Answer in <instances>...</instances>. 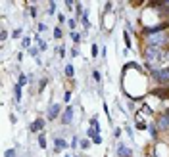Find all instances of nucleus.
I'll return each mask as SVG.
<instances>
[{"mask_svg": "<svg viewBox=\"0 0 169 157\" xmlns=\"http://www.w3.org/2000/svg\"><path fill=\"white\" fill-rule=\"evenodd\" d=\"M148 77L156 86H169V65L167 67H154L148 73Z\"/></svg>", "mask_w": 169, "mask_h": 157, "instance_id": "obj_1", "label": "nucleus"}, {"mask_svg": "<svg viewBox=\"0 0 169 157\" xmlns=\"http://www.w3.org/2000/svg\"><path fill=\"white\" fill-rule=\"evenodd\" d=\"M152 148H154V157H169V142L165 138L152 142Z\"/></svg>", "mask_w": 169, "mask_h": 157, "instance_id": "obj_2", "label": "nucleus"}, {"mask_svg": "<svg viewBox=\"0 0 169 157\" xmlns=\"http://www.w3.org/2000/svg\"><path fill=\"white\" fill-rule=\"evenodd\" d=\"M154 123H156L157 130L162 132V136H167V134H169V117H167V115L163 113V111H160V113L156 115Z\"/></svg>", "mask_w": 169, "mask_h": 157, "instance_id": "obj_3", "label": "nucleus"}, {"mask_svg": "<svg viewBox=\"0 0 169 157\" xmlns=\"http://www.w3.org/2000/svg\"><path fill=\"white\" fill-rule=\"evenodd\" d=\"M63 113V109L58 102H52L48 107H46V121H56V119H60Z\"/></svg>", "mask_w": 169, "mask_h": 157, "instance_id": "obj_4", "label": "nucleus"}, {"mask_svg": "<svg viewBox=\"0 0 169 157\" xmlns=\"http://www.w3.org/2000/svg\"><path fill=\"white\" fill-rule=\"evenodd\" d=\"M73 119H75V105H65L63 113H62V117H60V125L69 127L71 123H73Z\"/></svg>", "mask_w": 169, "mask_h": 157, "instance_id": "obj_5", "label": "nucleus"}, {"mask_svg": "<svg viewBox=\"0 0 169 157\" xmlns=\"http://www.w3.org/2000/svg\"><path fill=\"white\" fill-rule=\"evenodd\" d=\"M150 94L157 100H162V102H169V86H152Z\"/></svg>", "mask_w": 169, "mask_h": 157, "instance_id": "obj_6", "label": "nucleus"}, {"mask_svg": "<svg viewBox=\"0 0 169 157\" xmlns=\"http://www.w3.org/2000/svg\"><path fill=\"white\" fill-rule=\"evenodd\" d=\"M114 23H115V14H102V29L106 33H111V29H114Z\"/></svg>", "mask_w": 169, "mask_h": 157, "instance_id": "obj_7", "label": "nucleus"}, {"mask_svg": "<svg viewBox=\"0 0 169 157\" xmlns=\"http://www.w3.org/2000/svg\"><path fill=\"white\" fill-rule=\"evenodd\" d=\"M44 127H46V121H44L42 117H37L29 125V132L31 134H40V132H44Z\"/></svg>", "mask_w": 169, "mask_h": 157, "instance_id": "obj_8", "label": "nucleus"}, {"mask_svg": "<svg viewBox=\"0 0 169 157\" xmlns=\"http://www.w3.org/2000/svg\"><path fill=\"white\" fill-rule=\"evenodd\" d=\"M87 138H88V140H91L92 144H96V146H100V144H102V142H104V138H102V134H100L98 130H94L92 127H88V130H87Z\"/></svg>", "mask_w": 169, "mask_h": 157, "instance_id": "obj_9", "label": "nucleus"}, {"mask_svg": "<svg viewBox=\"0 0 169 157\" xmlns=\"http://www.w3.org/2000/svg\"><path fill=\"white\" fill-rule=\"evenodd\" d=\"M67 148H71V144H67L62 136H56L54 138V153H60V151H63Z\"/></svg>", "mask_w": 169, "mask_h": 157, "instance_id": "obj_10", "label": "nucleus"}, {"mask_svg": "<svg viewBox=\"0 0 169 157\" xmlns=\"http://www.w3.org/2000/svg\"><path fill=\"white\" fill-rule=\"evenodd\" d=\"M115 153H117V157H133V150H131V148H127L125 144H117Z\"/></svg>", "mask_w": 169, "mask_h": 157, "instance_id": "obj_11", "label": "nucleus"}, {"mask_svg": "<svg viewBox=\"0 0 169 157\" xmlns=\"http://www.w3.org/2000/svg\"><path fill=\"white\" fill-rule=\"evenodd\" d=\"M31 83V75H25V73H19L17 75V84L19 86H27Z\"/></svg>", "mask_w": 169, "mask_h": 157, "instance_id": "obj_12", "label": "nucleus"}, {"mask_svg": "<svg viewBox=\"0 0 169 157\" xmlns=\"http://www.w3.org/2000/svg\"><path fill=\"white\" fill-rule=\"evenodd\" d=\"M63 73H65V78L73 81V78H75V67H73L71 63H67V65H65V69H63Z\"/></svg>", "mask_w": 169, "mask_h": 157, "instance_id": "obj_13", "label": "nucleus"}, {"mask_svg": "<svg viewBox=\"0 0 169 157\" xmlns=\"http://www.w3.org/2000/svg\"><path fill=\"white\" fill-rule=\"evenodd\" d=\"M35 40H37V44H39V50H40V52H44V50H48V44H46V40H42V38H40V35H39V33H37V35H35Z\"/></svg>", "mask_w": 169, "mask_h": 157, "instance_id": "obj_14", "label": "nucleus"}, {"mask_svg": "<svg viewBox=\"0 0 169 157\" xmlns=\"http://www.w3.org/2000/svg\"><path fill=\"white\" fill-rule=\"evenodd\" d=\"M37 142H39V148L40 150H46V134L40 132L39 136H37Z\"/></svg>", "mask_w": 169, "mask_h": 157, "instance_id": "obj_15", "label": "nucleus"}, {"mask_svg": "<svg viewBox=\"0 0 169 157\" xmlns=\"http://www.w3.org/2000/svg\"><path fill=\"white\" fill-rule=\"evenodd\" d=\"M21 90H23V86H19V84L16 83V84H14V98H16L17 104L21 102Z\"/></svg>", "mask_w": 169, "mask_h": 157, "instance_id": "obj_16", "label": "nucleus"}, {"mask_svg": "<svg viewBox=\"0 0 169 157\" xmlns=\"http://www.w3.org/2000/svg\"><path fill=\"white\" fill-rule=\"evenodd\" d=\"M33 46V38L31 37H23V38H21V48H23V50H29Z\"/></svg>", "mask_w": 169, "mask_h": 157, "instance_id": "obj_17", "label": "nucleus"}, {"mask_svg": "<svg viewBox=\"0 0 169 157\" xmlns=\"http://www.w3.org/2000/svg\"><path fill=\"white\" fill-rule=\"evenodd\" d=\"M27 14H29V17H33V19H35V17L39 16V10H37V6H35V4L27 6Z\"/></svg>", "mask_w": 169, "mask_h": 157, "instance_id": "obj_18", "label": "nucleus"}, {"mask_svg": "<svg viewBox=\"0 0 169 157\" xmlns=\"http://www.w3.org/2000/svg\"><path fill=\"white\" fill-rule=\"evenodd\" d=\"M69 37H71V40H73L75 44H79V42H81V38H83V35H81L79 31H71V33H69Z\"/></svg>", "mask_w": 169, "mask_h": 157, "instance_id": "obj_19", "label": "nucleus"}, {"mask_svg": "<svg viewBox=\"0 0 169 157\" xmlns=\"http://www.w3.org/2000/svg\"><path fill=\"white\" fill-rule=\"evenodd\" d=\"M123 38H125V46H127V50H133L134 46H133V42H131V37H129V31H123Z\"/></svg>", "mask_w": 169, "mask_h": 157, "instance_id": "obj_20", "label": "nucleus"}, {"mask_svg": "<svg viewBox=\"0 0 169 157\" xmlns=\"http://www.w3.org/2000/svg\"><path fill=\"white\" fill-rule=\"evenodd\" d=\"M81 23H83L85 31H88V29H91V19H88V12H85V16L81 17Z\"/></svg>", "mask_w": 169, "mask_h": 157, "instance_id": "obj_21", "label": "nucleus"}, {"mask_svg": "<svg viewBox=\"0 0 169 157\" xmlns=\"http://www.w3.org/2000/svg\"><path fill=\"white\" fill-rule=\"evenodd\" d=\"M88 123H91V127H92L94 130H98V132L102 130V128H100V123H98V117H96V115H92V117H91V121H88Z\"/></svg>", "mask_w": 169, "mask_h": 157, "instance_id": "obj_22", "label": "nucleus"}, {"mask_svg": "<svg viewBox=\"0 0 169 157\" xmlns=\"http://www.w3.org/2000/svg\"><path fill=\"white\" fill-rule=\"evenodd\" d=\"M46 84H48V78H46V77H44V78H40V81H39V86H37V92L40 94V92L44 90V88H46Z\"/></svg>", "mask_w": 169, "mask_h": 157, "instance_id": "obj_23", "label": "nucleus"}, {"mask_svg": "<svg viewBox=\"0 0 169 157\" xmlns=\"http://www.w3.org/2000/svg\"><path fill=\"white\" fill-rule=\"evenodd\" d=\"M52 35H54V38H56V40H62V37H63L62 27H60V25H58V27H54V33H52Z\"/></svg>", "mask_w": 169, "mask_h": 157, "instance_id": "obj_24", "label": "nucleus"}, {"mask_svg": "<svg viewBox=\"0 0 169 157\" xmlns=\"http://www.w3.org/2000/svg\"><path fill=\"white\" fill-rule=\"evenodd\" d=\"M48 31V25L46 23H42V21H40V23H37V33H39V35H42V33H46Z\"/></svg>", "mask_w": 169, "mask_h": 157, "instance_id": "obj_25", "label": "nucleus"}, {"mask_svg": "<svg viewBox=\"0 0 169 157\" xmlns=\"http://www.w3.org/2000/svg\"><path fill=\"white\" fill-rule=\"evenodd\" d=\"M91 140H88V138H83L81 140V144H79V148H81V150H88V148H91Z\"/></svg>", "mask_w": 169, "mask_h": 157, "instance_id": "obj_26", "label": "nucleus"}, {"mask_svg": "<svg viewBox=\"0 0 169 157\" xmlns=\"http://www.w3.org/2000/svg\"><path fill=\"white\" fill-rule=\"evenodd\" d=\"M48 16H58L56 14V2H48V10H46Z\"/></svg>", "mask_w": 169, "mask_h": 157, "instance_id": "obj_27", "label": "nucleus"}, {"mask_svg": "<svg viewBox=\"0 0 169 157\" xmlns=\"http://www.w3.org/2000/svg\"><path fill=\"white\" fill-rule=\"evenodd\" d=\"M21 37H23V29H21V27L12 31V38H21Z\"/></svg>", "mask_w": 169, "mask_h": 157, "instance_id": "obj_28", "label": "nucleus"}, {"mask_svg": "<svg viewBox=\"0 0 169 157\" xmlns=\"http://www.w3.org/2000/svg\"><path fill=\"white\" fill-rule=\"evenodd\" d=\"M27 52H29V56H33V58H37V60H39V52H40V50H39V46H31Z\"/></svg>", "mask_w": 169, "mask_h": 157, "instance_id": "obj_29", "label": "nucleus"}, {"mask_svg": "<svg viewBox=\"0 0 169 157\" xmlns=\"http://www.w3.org/2000/svg\"><path fill=\"white\" fill-rule=\"evenodd\" d=\"M91 75H92V81H94V83H100V81H102V75H100V71H98V69H92V73H91Z\"/></svg>", "mask_w": 169, "mask_h": 157, "instance_id": "obj_30", "label": "nucleus"}, {"mask_svg": "<svg viewBox=\"0 0 169 157\" xmlns=\"http://www.w3.org/2000/svg\"><path fill=\"white\" fill-rule=\"evenodd\" d=\"M131 8H142V6H146V2H142V0H131Z\"/></svg>", "mask_w": 169, "mask_h": 157, "instance_id": "obj_31", "label": "nucleus"}, {"mask_svg": "<svg viewBox=\"0 0 169 157\" xmlns=\"http://www.w3.org/2000/svg\"><path fill=\"white\" fill-rule=\"evenodd\" d=\"M77 23H79V21H77L75 17H71V19H67V27H69L71 31H75V29H77Z\"/></svg>", "mask_w": 169, "mask_h": 157, "instance_id": "obj_32", "label": "nucleus"}, {"mask_svg": "<svg viewBox=\"0 0 169 157\" xmlns=\"http://www.w3.org/2000/svg\"><path fill=\"white\" fill-rule=\"evenodd\" d=\"M4 157H17L16 148H10V150H6V151H4Z\"/></svg>", "mask_w": 169, "mask_h": 157, "instance_id": "obj_33", "label": "nucleus"}, {"mask_svg": "<svg viewBox=\"0 0 169 157\" xmlns=\"http://www.w3.org/2000/svg\"><path fill=\"white\" fill-rule=\"evenodd\" d=\"M8 37H10V35H8V31H6V29L0 31V42H2V44L6 42V38H8Z\"/></svg>", "mask_w": 169, "mask_h": 157, "instance_id": "obj_34", "label": "nucleus"}, {"mask_svg": "<svg viewBox=\"0 0 169 157\" xmlns=\"http://www.w3.org/2000/svg\"><path fill=\"white\" fill-rule=\"evenodd\" d=\"M91 54L92 58H98V44H91Z\"/></svg>", "mask_w": 169, "mask_h": 157, "instance_id": "obj_35", "label": "nucleus"}, {"mask_svg": "<svg viewBox=\"0 0 169 157\" xmlns=\"http://www.w3.org/2000/svg\"><path fill=\"white\" fill-rule=\"evenodd\" d=\"M79 144H81V140H79L77 136H73V140H71V150H77Z\"/></svg>", "mask_w": 169, "mask_h": 157, "instance_id": "obj_36", "label": "nucleus"}, {"mask_svg": "<svg viewBox=\"0 0 169 157\" xmlns=\"http://www.w3.org/2000/svg\"><path fill=\"white\" fill-rule=\"evenodd\" d=\"M75 4H77V2H73V0H65V8L69 10V12H71V10H75Z\"/></svg>", "mask_w": 169, "mask_h": 157, "instance_id": "obj_37", "label": "nucleus"}, {"mask_svg": "<svg viewBox=\"0 0 169 157\" xmlns=\"http://www.w3.org/2000/svg\"><path fill=\"white\" fill-rule=\"evenodd\" d=\"M71 94H73L71 90H65V94H63V102H65V104H69V100H71Z\"/></svg>", "mask_w": 169, "mask_h": 157, "instance_id": "obj_38", "label": "nucleus"}, {"mask_svg": "<svg viewBox=\"0 0 169 157\" xmlns=\"http://www.w3.org/2000/svg\"><path fill=\"white\" fill-rule=\"evenodd\" d=\"M121 134H123V130H121L119 127H115V130H114V138L119 140V138H121Z\"/></svg>", "mask_w": 169, "mask_h": 157, "instance_id": "obj_39", "label": "nucleus"}, {"mask_svg": "<svg viewBox=\"0 0 169 157\" xmlns=\"http://www.w3.org/2000/svg\"><path fill=\"white\" fill-rule=\"evenodd\" d=\"M56 17H58V25H62V23H65V21H67V19H65V16H63L62 12H60L58 16H56Z\"/></svg>", "mask_w": 169, "mask_h": 157, "instance_id": "obj_40", "label": "nucleus"}, {"mask_svg": "<svg viewBox=\"0 0 169 157\" xmlns=\"http://www.w3.org/2000/svg\"><path fill=\"white\" fill-rule=\"evenodd\" d=\"M56 54H58L60 58H63V56H65V48H63V46H58V48H56Z\"/></svg>", "mask_w": 169, "mask_h": 157, "instance_id": "obj_41", "label": "nucleus"}, {"mask_svg": "<svg viewBox=\"0 0 169 157\" xmlns=\"http://www.w3.org/2000/svg\"><path fill=\"white\" fill-rule=\"evenodd\" d=\"M10 121H12V125H16V123H17V115L12 113V115H10Z\"/></svg>", "mask_w": 169, "mask_h": 157, "instance_id": "obj_42", "label": "nucleus"}, {"mask_svg": "<svg viewBox=\"0 0 169 157\" xmlns=\"http://www.w3.org/2000/svg\"><path fill=\"white\" fill-rule=\"evenodd\" d=\"M71 56H73V58H77V56H79V48H71Z\"/></svg>", "mask_w": 169, "mask_h": 157, "instance_id": "obj_43", "label": "nucleus"}, {"mask_svg": "<svg viewBox=\"0 0 169 157\" xmlns=\"http://www.w3.org/2000/svg\"><path fill=\"white\" fill-rule=\"evenodd\" d=\"M16 60H17V61H21V60H23V52H19V54L16 56Z\"/></svg>", "mask_w": 169, "mask_h": 157, "instance_id": "obj_44", "label": "nucleus"}, {"mask_svg": "<svg viewBox=\"0 0 169 157\" xmlns=\"http://www.w3.org/2000/svg\"><path fill=\"white\" fill-rule=\"evenodd\" d=\"M65 157H73V155H65Z\"/></svg>", "mask_w": 169, "mask_h": 157, "instance_id": "obj_45", "label": "nucleus"}, {"mask_svg": "<svg viewBox=\"0 0 169 157\" xmlns=\"http://www.w3.org/2000/svg\"><path fill=\"white\" fill-rule=\"evenodd\" d=\"M75 157H79V155H75Z\"/></svg>", "mask_w": 169, "mask_h": 157, "instance_id": "obj_46", "label": "nucleus"}]
</instances>
